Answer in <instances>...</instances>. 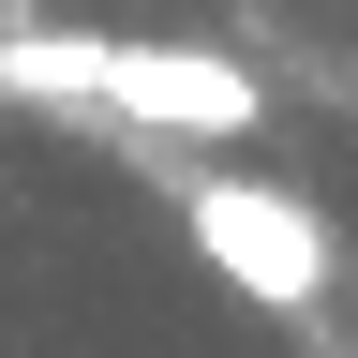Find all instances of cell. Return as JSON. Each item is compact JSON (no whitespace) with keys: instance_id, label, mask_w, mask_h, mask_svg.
<instances>
[{"instance_id":"cell-1","label":"cell","mask_w":358,"mask_h":358,"mask_svg":"<svg viewBox=\"0 0 358 358\" xmlns=\"http://www.w3.org/2000/svg\"><path fill=\"white\" fill-rule=\"evenodd\" d=\"M179 239H194V254H209V284H224V299H254V313H313V299L343 284L329 224H313L284 179H224V164H209V179H179Z\"/></svg>"},{"instance_id":"cell-2","label":"cell","mask_w":358,"mask_h":358,"mask_svg":"<svg viewBox=\"0 0 358 358\" xmlns=\"http://www.w3.org/2000/svg\"><path fill=\"white\" fill-rule=\"evenodd\" d=\"M90 105L134 120V134H254L268 90H254V60H224V45H150V30H134V45H105Z\"/></svg>"},{"instance_id":"cell-3","label":"cell","mask_w":358,"mask_h":358,"mask_svg":"<svg viewBox=\"0 0 358 358\" xmlns=\"http://www.w3.org/2000/svg\"><path fill=\"white\" fill-rule=\"evenodd\" d=\"M90 75H105V30H0V90L30 105H90Z\"/></svg>"}]
</instances>
